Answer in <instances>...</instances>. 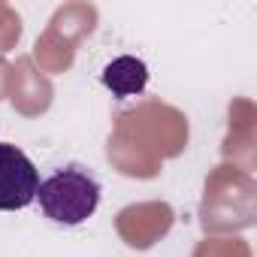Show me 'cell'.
Returning <instances> with one entry per match:
<instances>
[{"label": "cell", "mask_w": 257, "mask_h": 257, "mask_svg": "<svg viewBox=\"0 0 257 257\" xmlns=\"http://www.w3.org/2000/svg\"><path fill=\"white\" fill-rule=\"evenodd\" d=\"M40 170L13 143H0V212H16L37 200Z\"/></svg>", "instance_id": "2"}, {"label": "cell", "mask_w": 257, "mask_h": 257, "mask_svg": "<svg viewBox=\"0 0 257 257\" xmlns=\"http://www.w3.org/2000/svg\"><path fill=\"white\" fill-rule=\"evenodd\" d=\"M100 82L112 91V97L118 100H127V97H137L146 91L149 85V67L143 58H134V55H121L115 61H109L100 73Z\"/></svg>", "instance_id": "3"}, {"label": "cell", "mask_w": 257, "mask_h": 257, "mask_svg": "<svg viewBox=\"0 0 257 257\" xmlns=\"http://www.w3.org/2000/svg\"><path fill=\"white\" fill-rule=\"evenodd\" d=\"M100 194H103V185L85 164L55 167L37 188L43 215L64 227L85 224L97 212Z\"/></svg>", "instance_id": "1"}]
</instances>
